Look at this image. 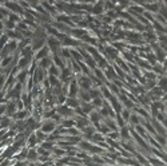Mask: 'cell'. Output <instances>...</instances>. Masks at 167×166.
Listing matches in <instances>:
<instances>
[{
	"mask_svg": "<svg viewBox=\"0 0 167 166\" xmlns=\"http://www.w3.org/2000/svg\"><path fill=\"white\" fill-rule=\"evenodd\" d=\"M55 129H56V123H55L53 121H46L41 126V131L48 134V133H53Z\"/></svg>",
	"mask_w": 167,
	"mask_h": 166,
	"instance_id": "6da1fadb",
	"label": "cell"
},
{
	"mask_svg": "<svg viewBox=\"0 0 167 166\" xmlns=\"http://www.w3.org/2000/svg\"><path fill=\"white\" fill-rule=\"evenodd\" d=\"M77 82H79V86H80L83 90H90V87H91V80H90V78H87V76H80Z\"/></svg>",
	"mask_w": 167,
	"mask_h": 166,
	"instance_id": "7a4b0ae2",
	"label": "cell"
},
{
	"mask_svg": "<svg viewBox=\"0 0 167 166\" xmlns=\"http://www.w3.org/2000/svg\"><path fill=\"white\" fill-rule=\"evenodd\" d=\"M38 158H39V153H38V150H35V149H29V150H28V154H27V161H28V162H35Z\"/></svg>",
	"mask_w": 167,
	"mask_h": 166,
	"instance_id": "3957f363",
	"label": "cell"
},
{
	"mask_svg": "<svg viewBox=\"0 0 167 166\" xmlns=\"http://www.w3.org/2000/svg\"><path fill=\"white\" fill-rule=\"evenodd\" d=\"M44 70L43 68H36L35 70V73H33V80H35V83H40L41 80H43V78H44Z\"/></svg>",
	"mask_w": 167,
	"mask_h": 166,
	"instance_id": "277c9868",
	"label": "cell"
},
{
	"mask_svg": "<svg viewBox=\"0 0 167 166\" xmlns=\"http://www.w3.org/2000/svg\"><path fill=\"white\" fill-rule=\"evenodd\" d=\"M48 46L51 47L52 52H56L58 48L60 47V40H56V39H53V38H50V39H48Z\"/></svg>",
	"mask_w": 167,
	"mask_h": 166,
	"instance_id": "5b68a950",
	"label": "cell"
},
{
	"mask_svg": "<svg viewBox=\"0 0 167 166\" xmlns=\"http://www.w3.org/2000/svg\"><path fill=\"white\" fill-rule=\"evenodd\" d=\"M75 126H76V127H79V129H84V127H87V126H90V121L86 119L84 117L77 118V121H76Z\"/></svg>",
	"mask_w": 167,
	"mask_h": 166,
	"instance_id": "8992f818",
	"label": "cell"
},
{
	"mask_svg": "<svg viewBox=\"0 0 167 166\" xmlns=\"http://www.w3.org/2000/svg\"><path fill=\"white\" fill-rule=\"evenodd\" d=\"M76 94H79V87H77L76 82H72L71 85H70V92H68V95L71 98H75Z\"/></svg>",
	"mask_w": 167,
	"mask_h": 166,
	"instance_id": "52a82bcc",
	"label": "cell"
},
{
	"mask_svg": "<svg viewBox=\"0 0 167 166\" xmlns=\"http://www.w3.org/2000/svg\"><path fill=\"white\" fill-rule=\"evenodd\" d=\"M65 104L68 106V107H71V109H76V107H79V106H80V103L77 102L75 98H67L65 99Z\"/></svg>",
	"mask_w": 167,
	"mask_h": 166,
	"instance_id": "ba28073f",
	"label": "cell"
},
{
	"mask_svg": "<svg viewBox=\"0 0 167 166\" xmlns=\"http://www.w3.org/2000/svg\"><path fill=\"white\" fill-rule=\"evenodd\" d=\"M20 91H21V83H17V85L15 86V88L9 92V95L8 97H11V98H19V95H20Z\"/></svg>",
	"mask_w": 167,
	"mask_h": 166,
	"instance_id": "9c48e42d",
	"label": "cell"
},
{
	"mask_svg": "<svg viewBox=\"0 0 167 166\" xmlns=\"http://www.w3.org/2000/svg\"><path fill=\"white\" fill-rule=\"evenodd\" d=\"M71 73H72V71H71L70 68H63V71L60 73V79H62L63 82L68 80L70 76H71Z\"/></svg>",
	"mask_w": 167,
	"mask_h": 166,
	"instance_id": "30bf717a",
	"label": "cell"
},
{
	"mask_svg": "<svg viewBox=\"0 0 167 166\" xmlns=\"http://www.w3.org/2000/svg\"><path fill=\"white\" fill-rule=\"evenodd\" d=\"M158 87H159L163 92H166V91H167V76H162V78L159 79Z\"/></svg>",
	"mask_w": 167,
	"mask_h": 166,
	"instance_id": "8fae6325",
	"label": "cell"
},
{
	"mask_svg": "<svg viewBox=\"0 0 167 166\" xmlns=\"http://www.w3.org/2000/svg\"><path fill=\"white\" fill-rule=\"evenodd\" d=\"M38 143V139H36V134H31V137H28V139H27V145H28V147H35V145Z\"/></svg>",
	"mask_w": 167,
	"mask_h": 166,
	"instance_id": "7c38bea8",
	"label": "cell"
},
{
	"mask_svg": "<svg viewBox=\"0 0 167 166\" xmlns=\"http://www.w3.org/2000/svg\"><path fill=\"white\" fill-rule=\"evenodd\" d=\"M47 55H48V48L47 47H43L40 52H38L35 55V59H44V58H47Z\"/></svg>",
	"mask_w": 167,
	"mask_h": 166,
	"instance_id": "4fadbf2b",
	"label": "cell"
},
{
	"mask_svg": "<svg viewBox=\"0 0 167 166\" xmlns=\"http://www.w3.org/2000/svg\"><path fill=\"white\" fill-rule=\"evenodd\" d=\"M120 137L123 138V139H126V141H128L130 139V130H128V127H126V126H123L122 127V130H120Z\"/></svg>",
	"mask_w": 167,
	"mask_h": 166,
	"instance_id": "5bb4252c",
	"label": "cell"
},
{
	"mask_svg": "<svg viewBox=\"0 0 167 166\" xmlns=\"http://www.w3.org/2000/svg\"><path fill=\"white\" fill-rule=\"evenodd\" d=\"M51 59H48V58H44V59H41V62H40V68H43V70H46V68H50L52 64H51Z\"/></svg>",
	"mask_w": 167,
	"mask_h": 166,
	"instance_id": "9a60e30c",
	"label": "cell"
},
{
	"mask_svg": "<svg viewBox=\"0 0 167 166\" xmlns=\"http://www.w3.org/2000/svg\"><path fill=\"white\" fill-rule=\"evenodd\" d=\"M160 5L158 3H152V4H146V9L151 11V12H159Z\"/></svg>",
	"mask_w": 167,
	"mask_h": 166,
	"instance_id": "2e32d148",
	"label": "cell"
},
{
	"mask_svg": "<svg viewBox=\"0 0 167 166\" xmlns=\"http://www.w3.org/2000/svg\"><path fill=\"white\" fill-rule=\"evenodd\" d=\"M36 134V139H38V143H43L44 141H46L47 138H46V133H43V131H36L35 133Z\"/></svg>",
	"mask_w": 167,
	"mask_h": 166,
	"instance_id": "e0dca14e",
	"label": "cell"
},
{
	"mask_svg": "<svg viewBox=\"0 0 167 166\" xmlns=\"http://www.w3.org/2000/svg\"><path fill=\"white\" fill-rule=\"evenodd\" d=\"M41 147L43 149H46V150H53V142L52 141H48V139H46L41 143Z\"/></svg>",
	"mask_w": 167,
	"mask_h": 166,
	"instance_id": "ac0fdd59",
	"label": "cell"
},
{
	"mask_svg": "<svg viewBox=\"0 0 167 166\" xmlns=\"http://www.w3.org/2000/svg\"><path fill=\"white\" fill-rule=\"evenodd\" d=\"M48 71H50V75H53V76H60L59 71H58V66L52 64V66L48 68Z\"/></svg>",
	"mask_w": 167,
	"mask_h": 166,
	"instance_id": "d6986e66",
	"label": "cell"
},
{
	"mask_svg": "<svg viewBox=\"0 0 167 166\" xmlns=\"http://www.w3.org/2000/svg\"><path fill=\"white\" fill-rule=\"evenodd\" d=\"M11 125V121H9V118L7 117V118H2V122H0V127L2 129H8V126Z\"/></svg>",
	"mask_w": 167,
	"mask_h": 166,
	"instance_id": "ffe728a7",
	"label": "cell"
},
{
	"mask_svg": "<svg viewBox=\"0 0 167 166\" xmlns=\"http://www.w3.org/2000/svg\"><path fill=\"white\" fill-rule=\"evenodd\" d=\"M92 106H95V107H102V106H104V102L102 101V98H96V99H92Z\"/></svg>",
	"mask_w": 167,
	"mask_h": 166,
	"instance_id": "44dd1931",
	"label": "cell"
},
{
	"mask_svg": "<svg viewBox=\"0 0 167 166\" xmlns=\"http://www.w3.org/2000/svg\"><path fill=\"white\" fill-rule=\"evenodd\" d=\"M74 125H75V122L71 121V119H68V121H63V122H62V126H63V127H67V129L74 127Z\"/></svg>",
	"mask_w": 167,
	"mask_h": 166,
	"instance_id": "7402d4cb",
	"label": "cell"
},
{
	"mask_svg": "<svg viewBox=\"0 0 167 166\" xmlns=\"http://www.w3.org/2000/svg\"><path fill=\"white\" fill-rule=\"evenodd\" d=\"M90 97L91 99H96L100 97V91L99 90H90Z\"/></svg>",
	"mask_w": 167,
	"mask_h": 166,
	"instance_id": "603a6c76",
	"label": "cell"
},
{
	"mask_svg": "<svg viewBox=\"0 0 167 166\" xmlns=\"http://www.w3.org/2000/svg\"><path fill=\"white\" fill-rule=\"evenodd\" d=\"M130 121H131V123L136 125V126H138V125H139V122H140V121H139V117H138L136 114H132V115L130 117Z\"/></svg>",
	"mask_w": 167,
	"mask_h": 166,
	"instance_id": "cb8c5ba5",
	"label": "cell"
},
{
	"mask_svg": "<svg viewBox=\"0 0 167 166\" xmlns=\"http://www.w3.org/2000/svg\"><path fill=\"white\" fill-rule=\"evenodd\" d=\"M122 117H123V119H124V121H128V119H130V117H131L130 110H128V109L122 110Z\"/></svg>",
	"mask_w": 167,
	"mask_h": 166,
	"instance_id": "d4e9b609",
	"label": "cell"
},
{
	"mask_svg": "<svg viewBox=\"0 0 167 166\" xmlns=\"http://www.w3.org/2000/svg\"><path fill=\"white\" fill-rule=\"evenodd\" d=\"M159 15H162L164 19H167V7L166 5H162L159 8Z\"/></svg>",
	"mask_w": 167,
	"mask_h": 166,
	"instance_id": "484cf974",
	"label": "cell"
},
{
	"mask_svg": "<svg viewBox=\"0 0 167 166\" xmlns=\"http://www.w3.org/2000/svg\"><path fill=\"white\" fill-rule=\"evenodd\" d=\"M53 62H55V66H58V67L60 66V67H63V63H62V59H60V58H59V56H58L56 54L53 55Z\"/></svg>",
	"mask_w": 167,
	"mask_h": 166,
	"instance_id": "4316f807",
	"label": "cell"
},
{
	"mask_svg": "<svg viewBox=\"0 0 167 166\" xmlns=\"http://www.w3.org/2000/svg\"><path fill=\"white\" fill-rule=\"evenodd\" d=\"M8 42V36H7V35H3V36L2 38H0V48H4V44Z\"/></svg>",
	"mask_w": 167,
	"mask_h": 166,
	"instance_id": "83f0119b",
	"label": "cell"
},
{
	"mask_svg": "<svg viewBox=\"0 0 167 166\" xmlns=\"http://www.w3.org/2000/svg\"><path fill=\"white\" fill-rule=\"evenodd\" d=\"M79 146H80L83 150H90V149H91V145L88 143V142H84V141H83V142H79Z\"/></svg>",
	"mask_w": 167,
	"mask_h": 166,
	"instance_id": "f1b7e54d",
	"label": "cell"
},
{
	"mask_svg": "<svg viewBox=\"0 0 167 166\" xmlns=\"http://www.w3.org/2000/svg\"><path fill=\"white\" fill-rule=\"evenodd\" d=\"M111 101H112V107H115L116 111H122V106H120V103H119L118 101H115V99H111Z\"/></svg>",
	"mask_w": 167,
	"mask_h": 166,
	"instance_id": "f546056e",
	"label": "cell"
},
{
	"mask_svg": "<svg viewBox=\"0 0 167 166\" xmlns=\"http://www.w3.org/2000/svg\"><path fill=\"white\" fill-rule=\"evenodd\" d=\"M106 75L110 78V79H112V78H115V74H114V70H112V67H108V70L106 71Z\"/></svg>",
	"mask_w": 167,
	"mask_h": 166,
	"instance_id": "4dcf8cb0",
	"label": "cell"
},
{
	"mask_svg": "<svg viewBox=\"0 0 167 166\" xmlns=\"http://www.w3.org/2000/svg\"><path fill=\"white\" fill-rule=\"evenodd\" d=\"M86 62H87V64L90 66V67H95V60H94L92 58H90L88 55L86 56Z\"/></svg>",
	"mask_w": 167,
	"mask_h": 166,
	"instance_id": "1f68e13d",
	"label": "cell"
},
{
	"mask_svg": "<svg viewBox=\"0 0 167 166\" xmlns=\"http://www.w3.org/2000/svg\"><path fill=\"white\" fill-rule=\"evenodd\" d=\"M119 137H120V134L116 133V131H115V133H112V131L108 133V138H110V139H118Z\"/></svg>",
	"mask_w": 167,
	"mask_h": 166,
	"instance_id": "d6a6232c",
	"label": "cell"
},
{
	"mask_svg": "<svg viewBox=\"0 0 167 166\" xmlns=\"http://www.w3.org/2000/svg\"><path fill=\"white\" fill-rule=\"evenodd\" d=\"M116 121H118V123H119L120 127L124 126V119H123V117H122V115H116Z\"/></svg>",
	"mask_w": 167,
	"mask_h": 166,
	"instance_id": "836d02e7",
	"label": "cell"
},
{
	"mask_svg": "<svg viewBox=\"0 0 167 166\" xmlns=\"http://www.w3.org/2000/svg\"><path fill=\"white\" fill-rule=\"evenodd\" d=\"M116 50H114V48H111V47H108V48H107V52L110 54V56L111 58H115L116 56V52H115Z\"/></svg>",
	"mask_w": 167,
	"mask_h": 166,
	"instance_id": "e575fe53",
	"label": "cell"
},
{
	"mask_svg": "<svg viewBox=\"0 0 167 166\" xmlns=\"http://www.w3.org/2000/svg\"><path fill=\"white\" fill-rule=\"evenodd\" d=\"M90 151H91V153H100V151H102V149H99L98 146H91Z\"/></svg>",
	"mask_w": 167,
	"mask_h": 166,
	"instance_id": "d590c367",
	"label": "cell"
},
{
	"mask_svg": "<svg viewBox=\"0 0 167 166\" xmlns=\"http://www.w3.org/2000/svg\"><path fill=\"white\" fill-rule=\"evenodd\" d=\"M92 137V139H95V141H102L103 139V137L100 135V134H94V135H91Z\"/></svg>",
	"mask_w": 167,
	"mask_h": 166,
	"instance_id": "8d00e7d4",
	"label": "cell"
},
{
	"mask_svg": "<svg viewBox=\"0 0 167 166\" xmlns=\"http://www.w3.org/2000/svg\"><path fill=\"white\" fill-rule=\"evenodd\" d=\"M154 27L157 28L158 31H163V27H162V26L159 24V23H154Z\"/></svg>",
	"mask_w": 167,
	"mask_h": 166,
	"instance_id": "74e56055",
	"label": "cell"
},
{
	"mask_svg": "<svg viewBox=\"0 0 167 166\" xmlns=\"http://www.w3.org/2000/svg\"><path fill=\"white\" fill-rule=\"evenodd\" d=\"M53 153L58 154V156H62V154H64V151H63V150H59V149H53Z\"/></svg>",
	"mask_w": 167,
	"mask_h": 166,
	"instance_id": "f35d334b",
	"label": "cell"
},
{
	"mask_svg": "<svg viewBox=\"0 0 167 166\" xmlns=\"http://www.w3.org/2000/svg\"><path fill=\"white\" fill-rule=\"evenodd\" d=\"M95 73H96V75H98V76H99L100 79H103V78H104V75L102 74V71H100V70H96Z\"/></svg>",
	"mask_w": 167,
	"mask_h": 166,
	"instance_id": "ab89813d",
	"label": "cell"
},
{
	"mask_svg": "<svg viewBox=\"0 0 167 166\" xmlns=\"http://www.w3.org/2000/svg\"><path fill=\"white\" fill-rule=\"evenodd\" d=\"M138 159H139V162H140V163H146V165H147V161L144 159L142 156H138Z\"/></svg>",
	"mask_w": 167,
	"mask_h": 166,
	"instance_id": "60d3db41",
	"label": "cell"
},
{
	"mask_svg": "<svg viewBox=\"0 0 167 166\" xmlns=\"http://www.w3.org/2000/svg\"><path fill=\"white\" fill-rule=\"evenodd\" d=\"M27 165V162L24 161V162H19V163H16V165H14V166H26Z\"/></svg>",
	"mask_w": 167,
	"mask_h": 166,
	"instance_id": "b9f144b4",
	"label": "cell"
},
{
	"mask_svg": "<svg viewBox=\"0 0 167 166\" xmlns=\"http://www.w3.org/2000/svg\"><path fill=\"white\" fill-rule=\"evenodd\" d=\"M3 83H4V76H2V78H0V87L3 86Z\"/></svg>",
	"mask_w": 167,
	"mask_h": 166,
	"instance_id": "7bdbcfd3",
	"label": "cell"
},
{
	"mask_svg": "<svg viewBox=\"0 0 167 166\" xmlns=\"http://www.w3.org/2000/svg\"><path fill=\"white\" fill-rule=\"evenodd\" d=\"M163 125H164V127H166V130H167V119L163 121Z\"/></svg>",
	"mask_w": 167,
	"mask_h": 166,
	"instance_id": "ee69618b",
	"label": "cell"
},
{
	"mask_svg": "<svg viewBox=\"0 0 167 166\" xmlns=\"http://www.w3.org/2000/svg\"><path fill=\"white\" fill-rule=\"evenodd\" d=\"M163 99H164V101H167V94H166V95H163Z\"/></svg>",
	"mask_w": 167,
	"mask_h": 166,
	"instance_id": "f6af8a7d",
	"label": "cell"
},
{
	"mask_svg": "<svg viewBox=\"0 0 167 166\" xmlns=\"http://www.w3.org/2000/svg\"><path fill=\"white\" fill-rule=\"evenodd\" d=\"M164 104H166V107H167V101H166V102H164Z\"/></svg>",
	"mask_w": 167,
	"mask_h": 166,
	"instance_id": "bcb514c9",
	"label": "cell"
},
{
	"mask_svg": "<svg viewBox=\"0 0 167 166\" xmlns=\"http://www.w3.org/2000/svg\"><path fill=\"white\" fill-rule=\"evenodd\" d=\"M50 166H56V165H50Z\"/></svg>",
	"mask_w": 167,
	"mask_h": 166,
	"instance_id": "7dc6e473",
	"label": "cell"
}]
</instances>
